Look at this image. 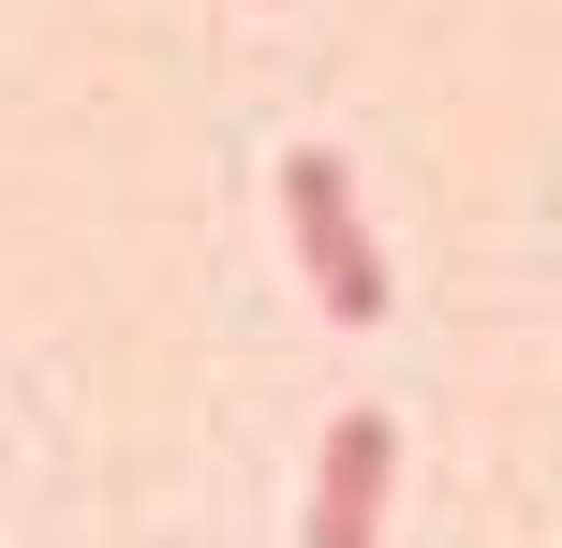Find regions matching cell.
Instances as JSON below:
<instances>
[{
  "label": "cell",
  "mask_w": 562,
  "mask_h": 548,
  "mask_svg": "<svg viewBox=\"0 0 562 548\" xmlns=\"http://www.w3.org/2000/svg\"><path fill=\"white\" fill-rule=\"evenodd\" d=\"M281 223H296V267H311V297H326V326H385V312H400L385 237H370L340 148H281Z\"/></svg>",
  "instance_id": "cell-1"
},
{
  "label": "cell",
  "mask_w": 562,
  "mask_h": 548,
  "mask_svg": "<svg viewBox=\"0 0 562 548\" xmlns=\"http://www.w3.org/2000/svg\"><path fill=\"white\" fill-rule=\"evenodd\" d=\"M385 474H400V415H385V401L326 415V445H311V519H296V548H385Z\"/></svg>",
  "instance_id": "cell-2"
}]
</instances>
